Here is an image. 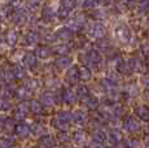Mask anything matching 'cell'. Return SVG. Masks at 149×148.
<instances>
[{"label": "cell", "instance_id": "1", "mask_svg": "<svg viewBox=\"0 0 149 148\" xmlns=\"http://www.w3.org/2000/svg\"><path fill=\"white\" fill-rule=\"evenodd\" d=\"M71 119H73V113L65 112V110L58 112L57 113V116H56V118H54V121H53L54 127H58L60 130L65 131V130H68L69 122H70Z\"/></svg>", "mask_w": 149, "mask_h": 148}, {"label": "cell", "instance_id": "2", "mask_svg": "<svg viewBox=\"0 0 149 148\" xmlns=\"http://www.w3.org/2000/svg\"><path fill=\"white\" fill-rule=\"evenodd\" d=\"M123 129L128 133H136L140 130V124L136 121L132 116H128L123 121Z\"/></svg>", "mask_w": 149, "mask_h": 148}, {"label": "cell", "instance_id": "3", "mask_svg": "<svg viewBox=\"0 0 149 148\" xmlns=\"http://www.w3.org/2000/svg\"><path fill=\"white\" fill-rule=\"evenodd\" d=\"M30 112V105L26 101H22L14 109V118L16 119H24L27 116V113Z\"/></svg>", "mask_w": 149, "mask_h": 148}, {"label": "cell", "instance_id": "4", "mask_svg": "<svg viewBox=\"0 0 149 148\" xmlns=\"http://www.w3.org/2000/svg\"><path fill=\"white\" fill-rule=\"evenodd\" d=\"M116 35L122 43H127L131 38V33L130 29H128L126 25H119L118 27L116 29Z\"/></svg>", "mask_w": 149, "mask_h": 148}, {"label": "cell", "instance_id": "5", "mask_svg": "<svg viewBox=\"0 0 149 148\" xmlns=\"http://www.w3.org/2000/svg\"><path fill=\"white\" fill-rule=\"evenodd\" d=\"M56 38L61 39V40H70L73 38V30H70L68 26L60 27L58 30H56Z\"/></svg>", "mask_w": 149, "mask_h": 148}, {"label": "cell", "instance_id": "6", "mask_svg": "<svg viewBox=\"0 0 149 148\" xmlns=\"http://www.w3.org/2000/svg\"><path fill=\"white\" fill-rule=\"evenodd\" d=\"M90 34L93 38H101L105 34V27L99 22H95V24H92L90 26Z\"/></svg>", "mask_w": 149, "mask_h": 148}, {"label": "cell", "instance_id": "7", "mask_svg": "<svg viewBox=\"0 0 149 148\" xmlns=\"http://www.w3.org/2000/svg\"><path fill=\"white\" fill-rule=\"evenodd\" d=\"M86 61L90 65H99L100 62H101V56H100V53L96 52V51H90V52H87V55H86Z\"/></svg>", "mask_w": 149, "mask_h": 148}, {"label": "cell", "instance_id": "8", "mask_svg": "<svg viewBox=\"0 0 149 148\" xmlns=\"http://www.w3.org/2000/svg\"><path fill=\"white\" fill-rule=\"evenodd\" d=\"M71 61H73V60H71V57H69V56H61V57H58L54 61V65H56L60 70H64L70 66Z\"/></svg>", "mask_w": 149, "mask_h": 148}, {"label": "cell", "instance_id": "9", "mask_svg": "<svg viewBox=\"0 0 149 148\" xmlns=\"http://www.w3.org/2000/svg\"><path fill=\"white\" fill-rule=\"evenodd\" d=\"M16 134L19 136V138H27L29 135L31 134V130H30V126H27L26 124H19L16 126Z\"/></svg>", "mask_w": 149, "mask_h": 148}, {"label": "cell", "instance_id": "10", "mask_svg": "<svg viewBox=\"0 0 149 148\" xmlns=\"http://www.w3.org/2000/svg\"><path fill=\"white\" fill-rule=\"evenodd\" d=\"M39 142H40L43 148H53L56 146V139H54L52 135H48V134L40 136V140Z\"/></svg>", "mask_w": 149, "mask_h": 148}, {"label": "cell", "instance_id": "11", "mask_svg": "<svg viewBox=\"0 0 149 148\" xmlns=\"http://www.w3.org/2000/svg\"><path fill=\"white\" fill-rule=\"evenodd\" d=\"M66 78L71 83H77L79 81V69L77 66H71L66 73Z\"/></svg>", "mask_w": 149, "mask_h": 148}, {"label": "cell", "instance_id": "12", "mask_svg": "<svg viewBox=\"0 0 149 148\" xmlns=\"http://www.w3.org/2000/svg\"><path fill=\"white\" fill-rule=\"evenodd\" d=\"M12 20H13L14 24L22 25V24H25V22H26L27 15H26V12H24L22 9H16V13L13 15V18Z\"/></svg>", "mask_w": 149, "mask_h": 148}, {"label": "cell", "instance_id": "13", "mask_svg": "<svg viewBox=\"0 0 149 148\" xmlns=\"http://www.w3.org/2000/svg\"><path fill=\"white\" fill-rule=\"evenodd\" d=\"M135 113L141 119H144V121H148L149 119V108L147 107V105H144V104L137 105V107L135 108Z\"/></svg>", "mask_w": 149, "mask_h": 148}, {"label": "cell", "instance_id": "14", "mask_svg": "<svg viewBox=\"0 0 149 148\" xmlns=\"http://www.w3.org/2000/svg\"><path fill=\"white\" fill-rule=\"evenodd\" d=\"M51 53H52V50L48 48L47 45H39V47H36V50H35V56H38V57H40V59L49 57Z\"/></svg>", "mask_w": 149, "mask_h": 148}, {"label": "cell", "instance_id": "15", "mask_svg": "<svg viewBox=\"0 0 149 148\" xmlns=\"http://www.w3.org/2000/svg\"><path fill=\"white\" fill-rule=\"evenodd\" d=\"M61 99H62V101H65V103L71 104V103L75 101V94H73L70 90H68V89H64L62 92H61Z\"/></svg>", "mask_w": 149, "mask_h": 148}, {"label": "cell", "instance_id": "16", "mask_svg": "<svg viewBox=\"0 0 149 148\" xmlns=\"http://www.w3.org/2000/svg\"><path fill=\"white\" fill-rule=\"evenodd\" d=\"M42 17L45 22H52L54 20V17H56V10H53L52 8H49V7L44 8L43 13H42Z\"/></svg>", "mask_w": 149, "mask_h": 148}, {"label": "cell", "instance_id": "17", "mask_svg": "<svg viewBox=\"0 0 149 148\" xmlns=\"http://www.w3.org/2000/svg\"><path fill=\"white\" fill-rule=\"evenodd\" d=\"M24 64L29 68H34L36 65V56L35 53L33 52H27L26 55L24 56Z\"/></svg>", "mask_w": 149, "mask_h": 148}, {"label": "cell", "instance_id": "18", "mask_svg": "<svg viewBox=\"0 0 149 148\" xmlns=\"http://www.w3.org/2000/svg\"><path fill=\"white\" fill-rule=\"evenodd\" d=\"M40 101L45 105H53L56 101V98L52 92H43L40 95Z\"/></svg>", "mask_w": 149, "mask_h": 148}, {"label": "cell", "instance_id": "19", "mask_svg": "<svg viewBox=\"0 0 149 148\" xmlns=\"http://www.w3.org/2000/svg\"><path fill=\"white\" fill-rule=\"evenodd\" d=\"M75 96L78 99H81V100H86V99L90 96V91H88V89L84 86V84H81V86L77 87V94Z\"/></svg>", "mask_w": 149, "mask_h": 148}, {"label": "cell", "instance_id": "20", "mask_svg": "<svg viewBox=\"0 0 149 148\" xmlns=\"http://www.w3.org/2000/svg\"><path fill=\"white\" fill-rule=\"evenodd\" d=\"M29 95H30V91H29L25 86L17 89L16 92H14V96H16V99H18V100H24V99L29 98Z\"/></svg>", "mask_w": 149, "mask_h": 148}, {"label": "cell", "instance_id": "21", "mask_svg": "<svg viewBox=\"0 0 149 148\" xmlns=\"http://www.w3.org/2000/svg\"><path fill=\"white\" fill-rule=\"evenodd\" d=\"M12 73H13L14 78H18V79L25 78V75H26V72H25V69L21 66V65H14Z\"/></svg>", "mask_w": 149, "mask_h": 148}, {"label": "cell", "instance_id": "22", "mask_svg": "<svg viewBox=\"0 0 149 148\" xmlns=\"http://www.w3.org/2000/svg\"><path fill=\"white\" fill-rule=\"evenodd\" d=\"M91 77H92V73H91V70L88 69L87 66L79 68V78L81 79H83V81H88V79H91Z\"/></svg>", "mask_w": 149, "mask_h": 148}, {"label": "cell", "instance_id": "23", "mask_svg": "<svg viewBox=\"0 0 149 148\" xmlns=\"http://www.w3.org/2000/svg\"><path fill=\"white\" fill-rule=\"evenodd\" d=\"M38 40H39V36L35 31H30V33H27L26 36H25V42H26L27 44H35Z\"/></svg>", "mask_w": 149, "mask_h": 148}, {"label": "cell", "instance_id": "24", "mask_svg": "<svg viewBox=\"0 0 149 148\" xmlns=\"http://www.w3.org/2000/svg\"><path fill=\"white\" fill-rule=\"evenodd\" d=\"M29 105H30V112L35 113V114H38V113L42 112V104L40 101H36V100H31L30 103H29Z\"/></svg>", "mask_w": 149, "mask_h": 148}, {"label": "cell", "instance_id": "25", "mask_svg": "<svg viewBox=\"0 0 149 148\" xmlns=\"http://www.w3.org/2000/svg\"><path fill=\"white\" fill-rule=\"evenodd\" d=\"M5 39H7L8 44H10V45L16 44L17 43V33L14 30H9L7 33V35H5Z\"/></svg>", "mask_w": 149, "mask_h": 148}, {"label": "cell", "instance_id": "26", "mask_svg": "<svg viewBox=\"0 0 149 148\" xmlns=\"http://www.w3.org/2000/svg\"><path fill=\"white\" fill-rule=\"evenodd\" d=\"M30 130H31V133L35 134V135H38V136L45 135V134H44V127H43L40 124H34L33 126L30 127Z\"/></svg>", "mask_w": 149, "mask_h": 148}, {"label": "cell", "instance_id": "27", "mask_svg": "<svg viewBox=\"0 0 149 148\" xmlns=\"http://www.w3.org/2000/svg\"><path fill=\"white\" fill-rule=\"evenodd\" d=\"M92 138L97 143H102V142L107 139V135H105L101 130H96V131H93V134H92Z\"/></svg>", "mask_w": 149, "mask_h": 148}, {"label": "cell", "instance_id": "28", "mask_svg": "<svg viewBox=\"0 0 149 148\" xmlns=\"http://www.w3.org/2000/svg\"><path fill=\"white\" fill-rule=\"evenodd\" d=\"M54 51L57 53H61V55H66V53L70 52V47L68 44H58L54 47Z\"/></svg>", "mask_w": 149, "mask_h": 148}, {"label": "cell", "instance_id": "29", "mask_svg": "<svg viewBox=\"0 0 149 148\" xmlns=\"http://www.w3.org/2000/svg\"><path fill=\"white\" fill-rule=\"evenodd\" d=\"M38 81L36 79H27L26 81V83H25V87L29 90V91H34V90H36L38 89Z\"/></svg>", "mask_w": 149, "mask_h": 148}, {"label": "cell", "instance_id": "30", "mask_svg": "<svg viewBox=\"0 0 149 148\" xmlns=\"http://www.w3.org/2000/svg\"><path fill=\"white\" fill-rule=\"evenodd\" d=\"M4 127L7 131H13V130H16V124H14V119L12 118H7L5 119V124H4Z\"/></svg>", "mask_w": 149, "mask_h": 148}, {"label": "cell", "instance_id": "31", "mask_svg": "<svg viewBox=\"0 0 149 148\" xmlns=\"http://www.w3.org/2000/svg\"><path fill=\"white\" fill-rule=\"evenodd\" d=\"M73 119L75 122H78V124H81L86 119V114L82 112V110H77V112L73 113Z\"/></svg>", "mask_w": 149, "mask_h": 148}, {"label": "cell", "instance_id": "32", "mask_svg": "<svg viewBox=\"0 0 149 148\" xmlns=\"http://www.w3.org/2000/svg\"><path fill=\"white\" fill-rule=\"evenodd\" d=\"M10 107H12V104H10V101L8 100V99H5V98H0V110L5 112V110H8Z\"/></svg>", "mask_w": 149, "mask_h": 148}, {"label": "cell", "instance_id": "33", "mask_svg": "<svg viewBox=\"0 0 149 148\" xmlns=\"http://www.w3.org/2000/svg\"><path fill=\"white\" fill-rule=\"evenodd\" d=\"M74 142H75L77 144H83L84 143V134H83L82 131H77L75 134H74Z\"/></svg>", "mask_w": 149, "mask_h": 148}, {"label": "cell", "instance_id": "34", "mask_svg": "<svg viewBox=\"0 0 149 148\" xmlns=\"http://www.w3.org/2000/svg\"><path fill=\"white\" fill-rule=\"evenodd\" d=\"M97 104H99V101H97L95 98L93 99L90 98V99H87V104L86 105H87V108H90V109H95V108L97 107Z\"/></svg>", "mask_w": 149, "mask_h": 148}, {"label": "cell", "instance_id": "35", "mask_svg": "<svg viewBox=\"0 0 149 148\" xmlns=\"http://www.w3.org/2000/svg\"><path fill=\"white\" fill-rule=\"evenodd\" d=\"M10 146H12V142L9 139H5V138L0 139V148H10Z\"/></svg>", "mask_w": 149, "mask_h": 148}, {"label": "cell", "instance_id": "36", "mask_svg": "<svg viewBox=\"0 0 149 148\" xmlns=\"http://www.w3.org/2000/svg\"><path fill=\"white\" fill-rule=\"evenodd\" d=\"M126 144H127L128 147H131V148H137L140 146V142L139 140H134V139H130V140L126 142Z\"/></svg>", "mask_w": 149, "mask_h": 148}, {"label": "cell", "instance_id": "37", "mask_svg": "<svg viewBox=\"0 0 149 148\" xmlns=\"http://www.w3.org/2000/svg\"><path fill=\"white\" fill-rule=\"evenodd\" d=\"M26 7H27L30 10H35L36 8L39 7V3H36V1H29L27 4H26Z\"/></svg>", "mask_w": 149, "mask_h": 148}, {"label": "cell", "instance_id": "38", "mask_svg": "<svg viewBox=\"0 0 149 148\" xmlns=\"http://www.w3.org/2000/svg\"><path fill=\"white\" fill-rule=\"evenodd\" d=\"M48 86L49 87H58V79H49L48 81Z\"/></svg>", "mask_w": 149, "mask_h": 148}, {"label": "cell", "instance_id": "39", "mask_svg": "<svg viewBox=\"0 0 149 148\" xmlns=\"http://www.w3.org/2000/svg\"><path fill=\"white\" fill-rule=\"evenodd\" d=\"M90 148H105V146H102V143H97V142H93V143H91Z\"/></svg>", "mask_w": 149, "mask_h": 148}, {"label": "cell", "instance_id": "40", "mask_svg": "<svg viewBox=\"0 0 149 148\" xmlns=\"http://www.w3.org/2000/svg\"><path fill=\"white\" fill-rule=\"evenodd\" d=\"M58 138H60V140H61V142H68V140H69V136H68V134H65V133L60 134V135H58Z\"/></svg>", "mask_w": 149, "mask_h": 148}, {"label": "cell", "instance_id": "41", "mask_svg": "<svg viewBox=\"0 0 149 148\" xmlns=\"http://www.w3.org/2000/svg\"><path fill=\"white\" fill-rule=\"evenodd\" d=\"M83 7H86V8H93V7H96V3H93V1H86L84 4H83Z\"/></svg>", "mask_w": 149, "mask_h": 148}, {"label": "cell", "instance_id": "42", "mask_svg": "<svg viewBox=\"0 0 149 148\" xmlns=\"http://www.w3.org/2000/svg\"><path fill=\"white\" fill-rule=\"evenodd\" d=\"M143 82H144V86H145V87H148V89H149V75L144 77V81H143Z\"/></svg>", "mask_w": 149, "mask_h": 148}, {"label": "cell", "instance_id": "43", "mask_svg": "<svg viewBox=\"0 0 149 148\" xmlns=\"http://www.w3.org/2000/svg\"><path fill=\"white\" fill-rule=\"evenodd\" d=\"M5 119H7V118H5L4 116H1V114H0V126H4V124H5Z\"/></svg>", "mask_w": 149, "mask_h": 148}, {"label": "cell", "instance_id": "44", "mask_svg": "<svg viewBox=\"0 0 149 148\" xmlns=\"http://www.w3.org/2000/svg\"><path fill=\"white\" fill-rule=\"evenodd\" d=\"M35 148H43V147H40V146H36Z\"/></svg>", "mask_w": 149, "mask_h": 148}, {"label": "cell", "instance_id": "45", "mask_svg": "<svg viewBox=\"0 0 149 148\" xmlns=\"http://www.w3.org/2000/svg\"><path fill=\"white\" fill-rule=\"evenodd\" d=\"M147 148H149V143H148V144H147Z\"/></svg>", "mask_w": 149, "mask_h": 148}, {"label": "cell", "instance_id": "46", "mask_svg": "<svg viewBox=\"0 0 149 148\" xmlns=\"http://www.w3.org/2000/svg\"><path fill=\"white\" fill-rule=\"evenodd\" d=\"M148 69H149V66H148Z\"/></svg>", "mask_w": 149, "mask_h": 148}]
</instances>
